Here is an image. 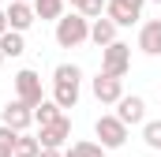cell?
<instances>
[{
	"label": "cell",
	"mask_w": 161,
	"mask_h": 157,
	"mask_svg": "<svg viewBox=\"0 0 161 157\" xmlns=\"http://www.w3.org/2000/svg\"><path fill=\"white\" fill-rule=\"evenodd\" d=\"M79 82H82V71L75 64H56V71H53V101L60 109H75L79 105Z\"/></svg>",
	"instance_id": "obj_1"
},
{
	"label": "cell",
	"mask_w": 161,
	"mask_h": 157,
	"mask_svg": "<svg viewBox=\"0 0 161 157\" xmlns=\"http://www.w3.org/2000/svg\"><path fill=\"white\" fill-rule=\"evenodd\" d=\"M86 38H90V19H82L75 11L56 23V45H60V49H75V45H82Z\"/></svg>",
	"instance_id": "obj_2"
},
{
	"label": "cell",
	"mask_w": 161,
	"mask_h": 157,
	"mask_svg": "<svg viewBox=\"0 0 161 157\" xmlns=\"http://www.w3.org/2000/svg\"><path fill=\"white\" fill-rule=\"evenodd\" d=\"M131 68V45L124 41H113L109 49H101V75H113V78H124Z\"/></svg>",
	"instance_id": "obj_3"
},
{
	"label": "cell",
	"mask_w": 161,
	"mask_h": 157,
	"mask_svg": "<svg viewBox=\"0 0 161 157\" xmlns=\"http://www.w3.org/2000/svg\"><path fill=\"white\" fill-rule=\"evenodd\" d=\"M15 97H19L23 105H30V109H38L41 101H45V90H41V75L38 71L23 68V71L15 75Z\"/></svg>",
	"instance_id": "obj_4"
},
{
	"label": "cell",
	"mask_w": 161,
	"mask_h": 157,
	"mask_svg": "<svg viewBox=\"0 0 161 157\" xmlns=\"http://www.w3.org/2000/svg\"><path fill=\"white\" fill-rule=\"evenodd\" d=\"M94 135L101 138V146H105V150H120L124 142H127V127H124L116 116H97Z\"/></svg>",
	"instance_id": "obj_5"
},
{
	"label": "cell",
	"mask_w": 161,
	"mask_h": 157,
	"mask_svg": "<svg viewBox=\"0 0 161 157\" xmlns=\"http://www.w3.org/2000/svg\"><path fill=\"white\" fill-rule=\"evenodd\" d=\"M142 4L146 0H109L105 4V19H113L116 26H131L142 19Z\"/></svg>",
	"instance_id": "obj_6"
},
{
	"label": "cell",
	"mask_w": 161,
	"mask_h": 157,
	"mask_svg": "<svg viewBox=\"0 0 161 157\" xmlns=\"http://www.w3.org/2000/svg\"><path fill=\"white\" fill-rule=\"evenodd\" d=\"M0 123L23 135V131H26V127L34 123V109H30V105H23V101L15 97V101H8V105L0 109Z\"/></svg>",
	"instance_id": "obj_7"
},
{
	"label": "cell",
	"mask_w": 161,
	"mask_h": 157,
	"mask_svg": "<svg viewBox=\"0 0 161 157\" xmlns=\"http://www.w3.org/2000/svg\"><path fill=\"white\" fill-rule=\"evenodd\" d=\"M68 138H71V120H68V116H60L56 123H45V127H41V135H38L41 150H60Z\"/></svg>",
	"instance_id": "obj_8"
},
{
	"label": "cell",
	"mask_w": 161,
	"mask_h": 157,
	"mask_svg": "<svg viewBox=\"0 0 161 157\" xmlns=\"http://www.w3.org/2000/svg\"><path fill=\"white\" fill-rule=\"evenodd\" d=\"M116 120H120L124 127H131V123H146V101L135 97V94H131V97L124 94L120 101H116Z\"/></svg>",
	"instance_id": "obj_9"
},
{
	"label": "cell",
	"mask_w": 161,
	"mask_h": 157,
	"mask_svg": "<svg viewBox=\"0 0 161 157\" xmlns=\"http://www.w3.org/2000/svg\"><path fill=\"white\" fill-rule=\"evenodd\" d=\"M4 15H8V30H15V34L30 30V26H34V19H38V15H34V4H23V0H11Z\"/></svg>",
	"instance_id": "obj_10"
},
{
	"label": "cell",
	"mask_w": 161,
	"mask_h": 157,
	"mask_svg": "<svg viewBox=\"0 0 161 157\" xmlns=\"http://www.w3.org/2000/svg\"><path fill=\"white\" fill-rule=\"evenodd\" d=\"M94 97L101 105H116L124 97V78H113V75H97L94 78Z\"/></svg>",
	"instance_id": "obj_11"
},
{
	"label": "cell",
	"mask_w": 161,
	"mask_h": 157,
	"mask_svg": "<svg viewBox=\"0 0 161 157\" xmlns=\"http://www.w3.org/2000/svg\"><path fill=\"white\" fill-rule=\"evenodd\" d=\"M139 49H142L146 56H161V19L142 23V30H139Z\"/></svg>",
	"instance_id": "obj_12"
},
{
	"label": "cell",
	"mask_w": 161,
	"mask_h": 157,
	"mask_svg": "<svg viewBox=\"0 0 161 157\" xmlns=\"http://www.w3.org/2000/svg\"><path fill=\"white\" fill-rule=\"evenodd\" d=\"M90 41H94L97 49H109V45L116 41V23H113V19H105V15H101V19H94V23H90Z\"/></svg>",
	"instance_id": "obj_13"
},
{
	"label": "cell",
	"mask_w": 161,
	"mask_h": 157,
	"mask_svg": "<svg viewBox=\"0 0 161 157\" xmlns=\"http://www.w3.org/2000/svg\"><path fill=\"white\" fill-rule=\"evenodd\" d=\"M34 4V15L38 19H64V0H30Z\"/></svg>",
	"instance_id": "obj_14"
},
{
	"label": "cell",
	"mask_w": 161,
	"mask_h": 157,
	"mask_svg": "<svg viewBox=\"0 0 161 157\" xmlns=\"http://www.w3.org/2000/svg\"><path fill=\"white\" fill-rule=\"evenodd\" d=\"M60 116H64V109H60L56 101H49V97H45L38 109H34V123H41V127H45V123H56Z\"/></svg>",
	"instance_id": "obj_15"
},
{
	"label": "cell",
	"mask_w": 161,
	"mask_h": 157,
	"mask_svg": "<svg viewBox=\"0 0 161 157\" xmlns=\"http://www.w3.org/2000/svg\"><path fill=\"white\" fill-rule=\"evenodd\" d=\"M64 157H105V146L101 142H71Z\"/></svg>",
	"instance_id": "obj_16"
},
{
	"label": "cell",
	"mask_w": 161,
	"mask_h": 157,
	"mask_svg": "<svg viewBox=\"0 0 161 157\" xmlns=\"http://www.w3.org/2000/svg\"><path fill=\"white\" fill-rule=\"evenodd\" d=\"M0 52H4V56H23V52H26V45H23V34L8 30V34L0 38Z\"/></svg>",
	"instance_id": "obj_17"
},
{
	"label": "cell",
	"mask_w": 161,
	"mask_h": 157,
	"mask_svg": "<svg viewBox=\"0 0 161 157\" xmlns=\"http://www.w3.org/2000/svg\"><path fill=\"white\" fill-rule=\"evenodd\" d=\"M142 142L161 154V120H146V123H142Z\"/></svg>",
	"instance_id": "obj_18"
},
{
	"label": "cell",
	"mask_w": 161,
	"mask_h": 157,
	"mask_svg": "<svg viewBox=\"0 0 161 157\" xmlns=\"http://www.w3.org/2000/svg\"><path fill=\"white\" fill-rule=\"evenodd\" d=\"M41 154V142L38 138H30V135H19V142H15V154L11 157H38Z\"/></svg>",
	"instance_id": "obj_19"
},
{
	"label": "cell",
	"mask_w": 161,
	"mask_h": 157,
	"mask_svg": "<svg viewBox=\"0 0 161 157\" xmlns=\"http://www.w3.org/2000/svg\"><path fill=\"white\" fill-rule=\"evenodd\" d=\"M15 142H19V131H11V127H4V123H0V150L15 154Z\"/></svg>",
	"instance_id": "obj_20"
},
{
	"label": "cell",
	"mask_w": 161,
	"mask_h": 157,
	"mask_svg": "<svg viewBox=\"0 0 161 157\" xmlns=\"http://www.w3.org/2000/svg\"><path fill=\"white\" fill-rule=\"evenodd\" d=\"M101 11H105V0H86V4L79 8L82 19H101Z\"/></svg>",
	"instance_id": "obj_21"
},
{
	"label": "cell",
	"mask_w": 161,
	"mask_h": 157,
	"mask_svg": "<svg viewBox=\"0 0 161 157\" xmlns=\"http://www.w3.org/2000/svg\"><path fill=\"white\" fill-rule=\"evenodd\" d=\"M4 34H8V15L0 11V38H4Z\"/></svg>",
	"instance_id": "obj_22"
},
{
	"label": "cell",
	"mask_w": 161,
	"mask_h": 157,
	"mask_svg": "<svg viewBox=\"0 0 161 157\" xmlns=\"http://www.w3.org/2000/svg\"><path fill=\"white\" fill-rule=\"evenodd\" d=\"M38 157H64V154H60V150H41Z\"/></svg>",
	"instance_id": "obj_23"
},
{
	"label": "cell",
	"mask_w": 161,
	"mask_h": 157,
	"mask_svg": "<svg viewBox=\"0 0 161 157\" xmlns=\"http://www.w3.org/2000/svg\"><path fill=\"white\" fill-rule=\"evenodd\" d=\"M68 4H71V8H82V4H86V0H68Z\"/></svg>",
	"instance_id": "obj_24"
},
{
	"label": "cell",
	"mask_w": 161,
	"mask_h": 157,
	"mask_svg": "<svg viewBox=\"0 0 161 157\" xmlns=\"http://www.w3.org/2000/svg\"><path fill=\"white\" fill-rule=\"evenodd\" d=\"M0 157H11V154H8V150H0Z\"/></svg>",
	"instance_id": "obj_25"
},
{
	"label": "cell",
	"mask_w": 161,
	"mask_h": 157,
	"mask_svg": "<svg viewBox=\"0 0 161 157\" xmlns=\"http://www.w3.org/2000/svg\"><path fill=\"white\" fill-rule=\"evenodd\" d=\"M0 64H4V52H0Z\"/></svg>",
	"instance_id": "obj_26"
},
{
	"label": "cell",
	"mask_w": 161,
	"mask_h": 157,
	"mask_svg": "<svg viewBox=\"0 0 161 157\" xmlns=\"http://www.w3.org/2000/svg\"><path fill=\"white\" fill-rule=\"evenodd\" d=\"M23 4H30V0H23Z\"/></svg>",
	"instance_id": "obj_27"
},
{
	"label": "cell",
	"mask_w": 161,
	"mask_h": 157,
	"mask_svg": "<svg viewBox=\"0 0 161 157\" xmlns=\"http://www.w3.org/2000/svg\"><path fill=\"white\" fill-rule=\"evenodd\" d=\"M154 4H161V0H154Z\"/></svg>",
	"instance_id": "obj_28"
}]
</instances>
